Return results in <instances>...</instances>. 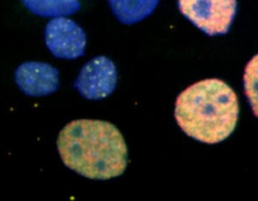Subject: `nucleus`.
I'll return each instance as SVG.
<instances>
[{
	"label": "nucleus",
	"instance_id": "5",
	"mask_svg": "<svg viewBox=\"0 0 258 201\" xmlns=\"http://www.w3.org/2000/svg\"><path fill=\"white\" fill-rule=\"evenodd\" d=\"M44 39L55 58L76 60L85 54L86 33L72 19L58 16L49 20L45 26Z\"/></svg>",
	"mask_w": 258,
	"mask_h": 201
},
{
	"label": "nucleus",
	"instance_id": "1",
	"mask_svg": "<svg viewBox=\"0 0 258 201\" xmlns=\"http://www.w3.org/2000/svg\"><path fill=\"white\" fill-rule=\"evenodd\" d=\"M56 145L63 164L89 179L108 180L118 177L127 166L124 137L108 121H71L60 130Z\"/></svg>",
	"mask_w": 258,
	"mask_h": 201
},
{
	"label": "nucleus",
	"instance_id": "3",
	"mask_svg": "<svg viewBox=\"0 0 258 201\" xmlns=\"http://www.w3.org/2000/svg\"><path fill=\"white\" fill-rule=\"evenodd\" d=\"M180 13L208 35L226 34L237 13L236 0H178Z\"/></svg>",
	"mask_w": 258,
	"mask_h": 201
},
{
	"label": "nucleus",
	"instance_id": "8",
	"mask_svg": "<svg viewBox=\"0 0 258 201\" xmlns=\"http://www.w3.org/2000/svg\"><path fill=\"white\" fill-rule=\"evenodd\" d=\"M33 14L41 17H58L76 13L81 4L78 0H21Z\"/></svg>",
	"mask_w": 258,
	"mask_h": 201
},
{
	"label": "nucleus",
	"instance_id": "6",
	"mask_svg": "<svg viewBox=\"0 0 258 201\" xmlns=\"http://www.w3.org/2000/svg\"><path fill=\"white\" fill-rule=\"evenodd\" d=\"M15 81L24 94L32 97L49 95L59 87L58 70L40 62L21 64L15 71Z\"/></svg>",
	"mask_w": 258,
	"mask_h": 201
},
{
	"label": "nucleus",
	"instance_id": "4",
	"mask_svg": "<svg viewBox=\"0 0 258 201\" xmlns=\"http://www.w3.org/2000/svg\"><path fill=\"white\" fill-rule=\"evenodd\" d=\"M117 79L115 64L107 57L97 56L82 67L74 88L86 99L101 100L113 93Z\"/></svg>",
	"mask_w": 258,
	"mask_h": 201
},
{
	"label": "nucleus",
	"instance_id": "7",
	"mask_svg": "<svg viewBox=\"0 0 258 201\" xmlns=\"http://www.w3.org/2000/svg\"><path fill=\"white\" fill-rule=\"evenodd\" d=\"M158 2L159 0H109V5L121 23L130 25L149 16Z\"/></svg>",
	"mask_w": 258,
	"mask_h": 201
},
{
	"label": "nucleus",
	"instance_id": "2",
	"mask_svg": "<svg viewBox=\"0 0 258 201\" xmlns=\"http://www.w3.org/2000/svg\"><path fill=\"white\" fill-rule=\"evenodd\" d=\"M174 117L189 137L205 143H218L229 137L236 128L238 98L224 81L202 80L178 95Z\"/></svg>",
	"mask_w": 258,
	"mask_h": 201
}]
</instances>
